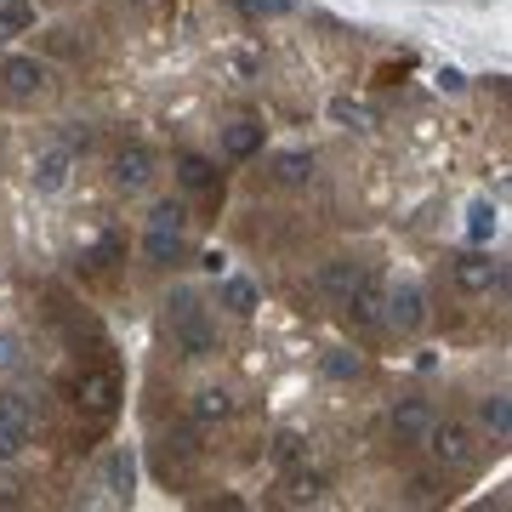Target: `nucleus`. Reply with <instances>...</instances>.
I'll list each match as a JSON object with an SVG mask.
<instances>
[{"label":"nucleus","mask_w":512,"mask_h":512,"mask_svg":"<svg viewBox=\"0 0 512 512\" xmlns=\"http://www.w3.org/2000/svg\"><path fill=\"white\" fill-rule=\"evenodd\" d=\"M171 336H177L183 359H205V353L217 348V336H211V325H205V313H200V302H194V291L171 296Z\"/></svg>","instance_id":"nucleus-1"},{"label":"nucleus","mask_w":512,"mask_h":512,"mask_svg":"<svg viewBox=\"0 0 512 512\" xmlns=\"http://www.w3.org/2000/svg\"><path fill=\"white\" fill-rule=\"evenodd\" d=\"M74 399H80V410L97 421L114 416V404H120V382H114L109 370H86L80 382H74Z\"/></svg>","instance_id":"nucleus-2"},{"label":"nucleus","mask_w":512,"mask_h":512,"mask_svg":"<svg viewBox=\"0 0 512 512\" xmlns=\"http://www.w3.org/2000/svg\"><path fill=\"white\" fill-rule=\"evenodd\" d=\"M427 444H433V456L450 461V467H467V461H473V433H467L461 421H433V427H427Z\"/></svg>","instance_id":"nucleus-3"},{"label":"nucleus","mask_w":512,"mask_h":512,"mask_svg":"<svg viewBox=\"0 0 512 512\" xmlns=\"http://www.w3.org/2000/svg\"><path fill=\"white\" fill-rule=\"evenodd\" d=\"M387 319L399 330H421V319H427V296H421V285H399V291H387Z\"/></svg>","instance_id":"nucleus-4"},{"label":"nucleus","mask_w":512,"mask_h":512,"mask_svg":"<svg viewBox=\"0 0 512 512\" xmlns=\"http://www.w3.org/2000/svg\"><path fill=\"white\" fill-rule=\"evenodd\" d=\"M382 308H387L382 279H365V274H359V285L348 291V313L359 319V325H382Z\"/></svg>","instance_id":"nucleus-5"},{"label":"nucleus","mask_w":512,"mask_h":512,"mask_svg":"<svg viewBox=\"0 0 512 512\" xmlns=\"http://www.w3.org/2000/svg\"><path fill=\"white\" fill-rule=\"evenodd\" d=\"M0 80H6V92L12 97H35L40 86H46V63H35V57H6Z\"/></svg>","instance_id":"nucleus-6"},{"label":"nucleus","mask_w":512,"mask_h":512,"mask_svg":"<svg viewBox=\"0 0 512 512\" xmlns=\"http://www.w3.org/2000/svg\"><path fill=\"white\" fill-rule=\"evenodd\" d=\"M114 177H120V188H143L148 177H154V154H148L143 143H126L114 154Z\"/></svg>","instance_id":"nucleus-7"},{"label":"nucleus","mask_w":512,"mask_h":512,"mask_svg":"<svg viewBox=\"0 0 512 512\" xmlns=\"http://www.w3.org/2000/svg\"><path fill=\"white\" fill-rule=\"evenodd\" d=\"M433 404L427 399H404V404H393V433L399 439H427V427H433Z\"/></svg>","instance_id":"nucleus-8"},{"label":"nucleus","mask_w":512,"mask_h":512,"mask_svg":"<svg viewBox=\"0 0 512 512\" xmlns=\"http://www.w3.org/2000/svg\"><path fill=\"white\" fill-rule=\"evenodd\" d=\"M69 160H74V154L63 143L40 154V160H35V188H40V194H57V188L69 183Z\"/></svg>","instance_id":"nucleus-9"},{"label":"nucleus","mask_w":512,"mask_h":512,"mask_svg":"<svg viewBox=\"0 0 512 512\" xmlns=\"http://www.w3.org/2000/svg\"><path fill=\"white\" fill-rule=\"evenodd\" d=\"M456 279H461V291H490V285H501V268H495L490 256L467 251V256L456 262Z\"/></svg>","instance_id":"nucleus-10"},{"label":"nucleus","mask_w":512,"mask_h":512,"mask_svg":"<svg viewBox=\"0 0 512 512\" xmlns=\"http://www.w3.org/2000/svg\"><path fill=\"white\" fill-rule=\"evenodd\" d=\"M143 251H148V262H177V256H183V228H165V222H148Z\"/></svg>","instance_id":"nucleus-11"},{"label":"nucleus","mask_w":512,"mask_h":512,"mask_svg":"<svg viewBox=\"0 0 512 512\" xmlns=\"http://www.w3.org/2000/svg\"><path fill=\"white\" fill-rule=\"evenodd\" d=\"M222 148H228V160H251L256 148H262V126L256 120H234V126L222 131Z\"/></svg>","instance_id":"nucleus-12"},{"label":"nucleus","mask_w":512,"mask_h":512,"mask_svg":"<svg viewBox=\"0 0 512 512\" xmlns=\"http://www.w3.org/2000/svg\"><path fill=\"white\" fill-rule=\"evenodd\" d=\"M319 285H325L336 302H348V291L359 285V268H353L348 256H336V262H325V274H319Z\"/></svg>","instance_id":"nucleus-13"},{"label":"nucleus","mask_w":512,"mask_h":512,"mask_svg":"<svg viewBox=\"0 0 512 512\" xmlns=\"http://www.w3.org/2000/svg\"><path fill=\"white\" fill-rule=\"evenodd\" d=\"M103 478H109V490L114 495H131V484H137V456H131L126 444L109 456V467H103Z\"/></svg>","instance_id":"nucleus-14"},{"label":"nucleus","mask_w":512,"mask_h":512,"mask_svg":"<svg viewBox=\"0 0 512 512\" xmlns=\"http://www.w3.org/2000/svg\"><path fill=\"white\" fill-rule=\"evenodd\" d=\"M478 416H484V427H490L495 439H507V427H512V404H507V393H490V399L478 404Z\"/></svg>","instance_id":"nucleus-15"},{"label":"nucleus","mask_w":512,"mask_h":512,"mask_svg":"<svg viewBox=\"0 0 512 512\" xmlns=\"http://www.w3.org/2000/svg\"><path fill=\"white\" fill-rule=\"evenodd\" d=\"M222 302H228L239 319H251V313H256V285H251V279H228V285H222Z\"/></svg>","instance_id":"nucleus-16"},{"label":"nucleus","mask_w":512,"mask_h":512,"mask_svg":"<svg viewBox=\"0 0 512 512\" xmlns=\"http://www.w3.org/2000/svg\"><path fill=\"white\" fill-rule=\"evenodd\" d=\"M0 427H6V433H23V439H29V404H23L18 393H0Z\"/></svg>","instance_id":"nucleus-17"},{"label":"nucleus","mask_w":512,"mask_h":512,"mask_svg":"<svg viewBox=\"0 0 512 512\" xmlns=\"http://www.w3.org/2000/svg\"><path fill=\"white\" fill-rule=\"evenodd\" d=\"M274 177H279V183H308V177H313V160H308V154H279V160H274Z\"/></svg>","instance_id":"nucleus-18"},{"label":"nucleus","mask_w":512,"mask_h":512,"mask_svg":"<svg viewBox=\"0 0 512 512\" xmlns=\"http://www.w3.org/2000/svg\"><path fill=\"white\" fill-rule=\"evenodd\" d=\"M467 234H473V245H484V239L495 234V205L490 200H478L473 211H467Z\"/></svg>","instance_id":"nucleus-19"},{"label":"nucleus","mask_w":512,"mask_h":512,"mask_svg":"<svg viewBox=\"0 0 512 512\" xmlns=\"http://www.w3.org/2000/svg\"><path fill=\"white\" fill-rule=\"evenodd\" d=\"M177 177H183L188 188H211V177H217V171H211V160H200V154H183Z\"/></svg>","instance_id":"nucleus-20"},{"label":"nucleus","mask_w":512,"mask_h":512,"mask_svg":"<svg viewBox=\"0 0 512 512\" xmlns=\"http://www.w3.org/2000/svg\"><path fill=\"white\" fill-rule=\"evenodd\" d=\"M228 410H234V404H228V393H217V387H205L200 399H194V416L200 421H222Z\"/></svg>","instance_id":"nucleus-21"},{"label":"nucleus","mask_w":512,"mask_h":512,"mask_svg":"<svg viewBox=\"0 0 512 512\" xmlns=\"http://www.w3.org/2000/svg\"><path fill=\"white\" fill-rule=\"evenodd\" d=\"M330 120H342V126H359V131H365V126H370V109H365V103H353V97H336V103H330Z\"/></svg>","instance_id":"nucleus-22"},{"label":"nucleus","mask_w":512,"mask_h":512,"mask_svg":"<svg viewBox=\"0 0 512 512\" xmlns=\"http://www.w3.org/2000/svg\"><path fill=\"white\" fill-rule=\"evenodd\" d=\"M18 29H29V6H23V0H6V6H0V40H12Z\"/></svg>","instance_id":"nucleus-23"},{"label":"nucleus","mask_w":512,"mask_h":512,"mask_svg":"<svg viewBox=\"0 0 512 512\" xmlns=\"http://www.w3.org/2000/svg\"><path fill=\"white\" fill-rule=\"evenodd\" d=\"M325 376H330V382H353V376H359V353H330Z\"/></svg>","instance_id":"nucleus-24"},{"label":"nucleus","mask_w":512,"mask_h":512,"mask_svg":"<svg viewBox=\"0 0 512 512\" xmlns=\"http://www.w3.org/2000/svg\"><path fill=\"white\" fill-rule=\"evenodd\" d=\"M285 490H291V501H319V495H325V484H319L313 473H291V484H285Z\"/></svg>","instance_id":"nucleus-25"},{"label":"nucleus","mask_w":512,"mask_h":512,"mask_svg":"<svg viewBox=\"0 0 512 512\" xmlns=\"http://www.w3.org/2000/svg\"><path fill=\"white\" fill-rule=\"evenodd\" d=\"M251 18H285V12H296V0H239Z\"/></svg>","instance_id":"nucleus-26"},{"label":"nucleus","mask_w":512,"mask_h":512,"mask_svg":"<svg viewBox=\"0 0 512 512\" xmlns=\"http://www.w3.org/2000/svg\"><path fill=\"white\" fill-rule=\"evenodd\" d=\"M274 461H279V467H296V461H302V439H296V433H279V439H274Z\"/></svg>","instance_id":"nucleus-27"},{"label":"nucleus","mask_w":512,"mask_h":512,"mask_svg":"<svg viewBox=\"0 0 512 512\" xmlns=\"http://www.w3.org/2000/svg\"><path fill=\"white\" fill-rule=\"evenodd\" d=\"M86 143H92V131L80 126V120H74V126H63V148H69V154H74V148H86Z\"/></svg>","instance_id":"nucleus-28"},{"label":"nucleus","mask_w":512,"mask_h":512,"mask_svg":"<svg viewBox=\"0 0 512 512\" xmlns=\"http://www.w3.org/2000/svg\"><path fill=\"white\" fill-rule=\"evenodd\" d=\"M0 370H18V336H0Z\"/></svg>","instance_id":"nucleus-29"},{"label":"nucleus","mask_w":512,"mask_h":512,"mask_svg":"<svg viewBox=\"0 0 512 512\" xmlns=\"http://www.w3.org/2000/svg\"><path fill=\"white\" fill-rule=\"evenodd\" d=\"M23 450V433H6V427H0V461H12Z\"/></svg>","instance_id":"nucleus-30"},{"label":"nucleus","mask_w":512,"mask_h":512,"mask_svg":"<svg viewBox=\"0 0 512 512\" xmlns=\"http://www.w3.org/2000/svg\"><path fill=\"white\" fill-rule=\"evenodd\" d=\"M200 268H205V274H222V268H228V256H222V251H205Z\"/></svg>","instance_id":"nucleus-31"},{"label":"nucleus","mask_w":512,"mask_h":512,"mask_svg":"<svg viewBox=\"0 0 512 512\" xmlns=\"http://www.w3.org/2000/svg\"><path fill=\"white\" fill-rule=\"evenodd\" d=\"M410 501H433V478H416L410 484Z\"/></svg>","instance_id":"nucleus-32"},{"label":"nucleus","mask_w":512,"mask_h":512,"mask_svg":"<svg viewBox=\"0 0 512 512\" xmlns=\"http://www.w3.org/2000/svg\"><path fill=\"white\" fill-rule=\"evenodd\" d=\"M0 6H6V0H0Z\"/></svg>","instance_id":"nucleus-33"}]
</instances>
